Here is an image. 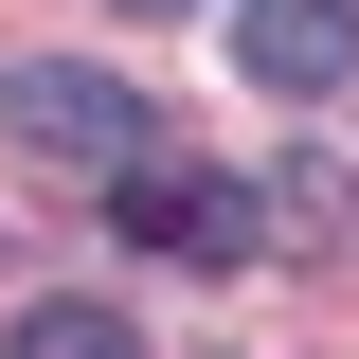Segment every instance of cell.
<instances>
[{
    "mask_svg": "<svg viewBox=\"0 0 359 359\" xmlns=\"http://www.w3.org/2000/svg\"><path fill=\"white\" fill-rule=\"evenodd\" d=\"M0 126L36 144L54 180H126V162H144V90L90 72V54H18V72H0Z\"/></svg>",
    "mask_w": 359,
    "mask_h": 359,
    "instance_id": "cell-1",
    "label": "cell"
},
{
    "mask_svg": "<svg viewBox=\"0 0 359 359\" xmlns=\"http://www.w3.org/2000/svg\"><path fill=\"white\" fill-rule=\"evenodd\" d=\"M108 216H126L162 269H233V252L269 233V216H252V180H216V162H126V180H108Z\"/></svg>",
    "mask_w": 359,
    "mask_h": 359,
    "instance_id": "cell-2",
    "label": "cell"
},
{
    "mask_svg": "<svg viewBox=\"0 0 359 359\" xmlns=\"http://www.w3.org/2000/svg\"><path fill=\"white\" fill-rule=\"evenodd\" d=\"M233 72L287 90V108H323L359 72V0H233Z\"/></svg>",
    "mask_w": 359,
    "mask_h": 359,
    "instance_id": "cell-3",
    "label": "cell"
},
{
    "mask_svg": "<svg viewBox=\"0 0 359 359\" xmlns=\"http://www.w3.org/2000/svg\"><path fill=\"white\" fill-rule=\"evenodd\" d=\"M252 216L287 233V252H359V162H323V144H306V162H269Z\"/></svg>",
    "mask_w": 359,
    "mask_h": 359,
    "instance_id": "cell-4",
    "label": "cell"
},
{
    "mask_svg": "<svg viewBox=\"0 0 359 359\" xmlns=\"http://www.w3.org/2000/svg\"><path fill=\"white\" fill-rule=\"evenodd\" d=\"M18 359H144V323H126V306H36Z\"/></svg>",
    "mask_w": 359,
    "mask_h": 359,
    "instance_id": "cell-5",
    "label": "cell"
},
{
    "mask_svg": "<svg viewBox=\"0 0 359 359\" xmlns=\"http://www.w3.org/2000/svg\"><path fill=\"white\" fill-rule=\"evenodd\" d=\"M126 18H198V0H126Z\"/></svg>",
    "mask_w": 359,
    "mask_h": 359,
    "instance_id": "cell-6",
    "label": "cell"
}]
</instances>
